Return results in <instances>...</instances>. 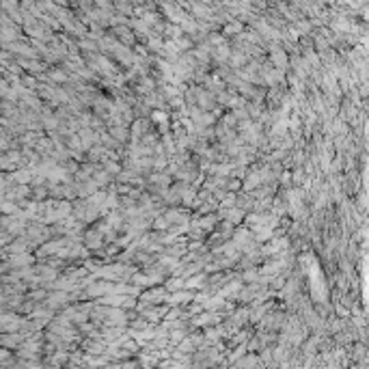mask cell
<instances>
[{"instance_id":"8fae6325","label":"cell","mask_w":369,"mask_h":369,"mask_svg":"<svg viewBox=\"0 0 369 369\" xmlns=\"http://www.w3.org/2000/svg\"><path fill=\"white\" fill-rule=\"evenodd\" d=\"M80 47L82 50H91V52H97V46L93 41H87V39H80Z\"/></svg>"},{"instance_id":"30bf717a","label":"cell","mask_w":369,"mask_h":369,"mask_svg":"<svg viewBox=\"0 0 369 369\" xmlns=\"http://www.w3.org/2000/svg\"><path fill=\"white\" fill-rule=\"evenodd\" d=\"M203 278H205L203 275H196L194 278H188V281H186V287H188V289H190V287H199V285L203 283Z\"/></svg>"},{"instance_id":"2e32d148","label":"cell","mask_w":369,"mask_h":369,"mask_svg":"<svg viewBox=\"0 0 369 369\" xmlns=\"http://www.w3.org/2000/svg\"><path fill=\"white\" fill-rule=\"evenodd\" d=\"M95 182H97V186H99V184H106V182H108V175H106V171H99V173H95Z\"/></svg>"},{"instance_id":"9c48e42d","label":"cell","mask_w":369,"mask_h":369,"mask_svg":"<svg viewBox=\"0 0 369 369\" xmlns=\"http://www.w3.org/2000/svg\"><path fill=\"white\" fill-rule=\"evenodd\" d=\"M272 61H275V65H278V67H285V56H283L281 50L272 52Z\"/></svg>"},{"instance_id":"4fadbf2b","label":"cell","mask_w":369,"mask_h":369,"mask_svg":"<svg viewBox=\"0 0 369 369\" xmlns=\"http://www.w3.org/2000/svg\"><path fill=\"white\" fill-rule=\"evenodd\" d=\"M169 220H166V216H162V218H158L156 220V223H153V227H156V229H169Z\"/></svg>"},{"instance_id":"9a60e30c","label":"cell","mask_w":369,"mask_h":369,"mask_svg":"<svg viewBox=\"0 0 369 369\" xmlns=\"http://www.w3.org/2000/svg\"><path fill=\"white\" fill-rule=\"evenodd\" d=\"M112 134H115V138H119V140H126V136H128V132L121 128H112Z\"/></svg>"},{"instance_id":"5bb4252c","label":"cell","mask_w":369,"mask_h":369,"mask_svg":"<svg viewBox=\"0 0 369 369\" xmlns=\"http://www.w3.org/2000/svg\"><path fill=\"white\" fill-rule=\"evenodd\" d=\"M184 285H186V283H184L182 278H173V281L166 283V287H169V289H180V287H184Z\"/></svg>"},{"instance_id":"5b68a950","label":"cell","mask_w":369,"mask_h":369,"mask_svg":"<svg viewBox=\"0 0 369 369\" xmlns=\"http://www.w3.org/2000/svg\"><path fill=\"white\" fill-rule=\"evenodd\" d=\"M80 140H82V147H85V149H91V145L95 142V134L91 130H80Z\"/></svg>"},{"instance_id":"e0dca14e","label":"cell","mask_w":369,"mask_h":369,"mask_svg":"<svg viewBox=\"0 0 369 369\" xmlns=\"http://www.w3.org/2000/svg\"><path fill=\"white\" fill-rule=\"evenodd\" d=\"M237 31H242V24H231V26L225 28V35H229V33H237Z\"/></svg>"},{"instance_id":"7c38bea8","label":"cell","mask_w":369,"mask_h":369,"mask_svg":"<svg viewBox=\"0 0 369 369\" xmlns=\"http://www.w3.org/2000/svg\"><path fill=\"white\" fill-rule=\"evenodd\" d=\"M214 220H216V216H210V218H203V220H199V223H196V225H199L201 229H210Z\"/></svg>"},{"instance_id":"52a82bcc","label":"cell","mask_w":369,"mask_h":369,"mask_svg":"<svg viewBox=\"0 0 369 369\" xmlns=\"http://www.w3.org/2000/svg\"><path fill=\"white\" fill-rule=\"evenodd\" d=\"M13 180H15V182L26 184V182H31V180H33V175H31V171H15V173H13Z\"/></svg>"},{"instance_id":"3957f363","label":"cell","mask_w":369,"mask_h":369,"mask_svg":"<svg viewBox=\"0 0 369 369\" xmlns=\"http://www.w3.org/2000/svg\"><path fill=\"white\" fill-rule=\"evenodd\" d=\"M102 242H104V235L99 233L97 229H95V231H89V233L85 235V246H87V248H97Z\"/></svg>"},{"instance_id":"d6986e66","label":"cell","mask_w":369,"mask_h":369,"mask_svg":"<svg viewBox=\"0 0 369 369\" xmlns=\"http://www.w3.org/2000/svg\"><path fill=\"white\" fill-rule=\"evenodd\" d=\"M210 39H212V44H223V41H225L223 37H220V35H212Z\"/></svg>"},{"instance_id":"ba28073f","label":"cell","mask_w":369,"mask_h":369,"mask_svg":"<svg viewBox=\"0 0 369 369\" xmlns=\"http://www.w3.org/2000/svg\"><path fill=\"white\" fill-rule=\"evenodd\" d=\"M115 33L119 35V37H123L126 44H132V31H128V28H117Z\"/></svg>"},{"instance_id":"7a4b0ae2","label":"cell","mask_w":369,"mask_h":369,"mask_svg":"<svg viewBox=\"0 0 369 369\" xmlns=\"http://www.w3.org/2000/svg\"><path fill=\"white\" fill-rule=\"evenodd\" d=\"M33 259L31 255H26V253H22V255H13V257H7V264H4V270H7L9 266H28V264H33Z\"/></svg>"},{"instance_id":"277c9868","label":"cell","mask_w":369,"mask_h":369,"mask_svg":"<svg viewBox=\"0 0 369 369\" xmlns=\"http://www.w3.org/2000/svg\"><path fill=\"white\" fill-rule=\"evenodd\" d=\"M194 296L188 294V291H175V294H171L169 298H166V302H169V305H180V302H188Z\"/></svg>"},{"instance_id":"ac0fdd59","label":"cell","mask_w":369,"mask_h":369,"mask_svg":"<svg viewBox=\"0 0 369 369\" xmlns=\"http://www.w3.org/2000/svg\"><path fill=\"white\" fill-rule=\"evenodd\" d=\"M52 78L58 80V82H65V80H67V76H65L63 71H52Z\"/></svg>"},{"instance_id":"8992f818","label":"cell","mask_w":369,"mask_h":369,"mask_svg":"<svg viewBox=\"0 0 369 369\" xmlns=\"http://www.w3.org/2000/svg\"><path fill=\"white\" fill-rule=\"evenodd\" d=\"M7 50H15V52H20V54H24V56H37V52L33 50V47H28V46H20V44H15V46H4Z\"/></svg>"},{"instance_id":"6da1fadb","label":"cell","mask_w":369,"mask_h":369,"mask_svg":"<svg viewBox=\"0 0 369 369\" xmlns=\"http://www.w3.org/2000/svg\"><path fill=\"white\" fill-rule=\"evenodd\" d=\"M169 298V294H166V289L158 287V289H149L147 294H142V302H160V300H166Z\"/></svg>"}]
</instances>
